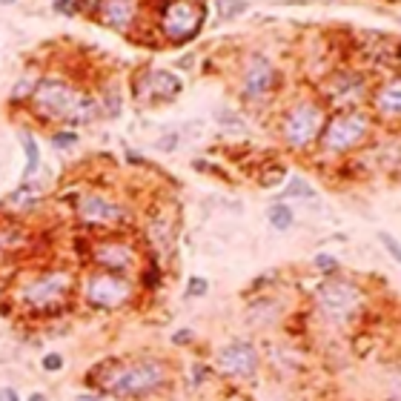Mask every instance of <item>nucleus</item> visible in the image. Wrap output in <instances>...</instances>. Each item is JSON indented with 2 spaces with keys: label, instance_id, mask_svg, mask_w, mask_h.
<instances>
[{
  "label": "nucleus",
  "instance_id": "nucleus-11",
  "mask_svg": "<svg viewBox=\"0 0 401 401\" xmlns=\"http://www.w3.org/2000/svg\"><path fill=\"white\" fill-rule=\"evenodd\" d=\"M92 261L98 267H104L106 272L126 275L135 267V252L121 241H101V244H95V249H92Z\"/></svg>",
  "mask_w": 401,
  "mask_h": 401
},
{
  "label": "nucleus",
  "instance_id": "nucleus-22",
  "mask_svg": "<svg viewBox=\"0 0 401 401\" xmlns=\"http://www.w3.org/2000/svg\"><path fill=\"white\" fill-rule=\"evenodd\" d=\"M52 144H55L58 149L75 147V144H78V132H75V129H63V132H55V135H52Z\"/></svg>",
  "mask_w": 401,
  "mask_h": 401
},
{
  "label": "nucleus",
  "instance_id": "nucleus-27",
  "mask_svg": "<svg viewBox=\"0 0 401 401\" xmlns=\"http://www.w3.org/2000/svg\"><path fill=\"white\" fill-rule=\"evenodd\" d=\"M379 241L387 247V252L395 258V261H398V258H401V247H398V241L393 238V235H387V232H379Z\"/></svg>",
  "mask_w": 401,
  "mask_h": 401
},
{
  "label": "nucleus",
  "instance_id": "nucleus-10",
  "mask_svg": "<svg viewBox=\"0 0 401 401\" xmlns=\"http://www.w3.org/2000/svg\"><path fill=\"white\" fill-rule=\"evenodd\" d=\"M278 86V72L264 55H252L244 72V98L247 101H261L264 95Z\"/></svg>",
  "mask_w": 401,
  "mask_h": 401
},
{
  "label": "nucleus",
  "instance_id": "nucleus-29",
  "mask_svg": "<svg viewBox=\"0 0 401 401\" xmlns=\"http://www.w3.org/2000/svg\"><path fill=\"white\" fill-rule=\"evenodd\" d=\"M0 401H23L15 387H0Z\"/></svg>",
  "mask_w": 401,
  "mask_h": 401
},
{
  "label": "nucleus",
  "instance_id": "nucleus-5",
  "mask_svg": "<svg viewBox=\"0 0 401 401\" xmlns=\"http://www.w3.org/2000/svg\"><path fill=\"white\" fill-rule=\"evenodd\" d=\"M135 295V287L126 275H115V272H92L83 284V298L89 306L95 310H117L126 306Z\"/></svg>",
  "mask_w": 401,
  "mask_h": 401
},
{
  "label": "nucleus",
  "instance_id": "nucleus-13",
  "mask_svg": "<svg viewBox=\"0 0 401 401\" xmlns=\"http://www.w3.org/2000/svg\"><path fill=\"white\" fill-rule=\"evenodd\" d=\"M135 12H138V6L135 3H121V0H109V3H101V20L106 23V26H112V29H129V23L135 20Z\"/></svg>",
  "mask_w": 401,
  "mask_h": 401
},
{
  "label": "nucleus",
  "instance_id": "nucleus-14",
  "mask_svg": "<svg viewBox=\"0 0 401 401\" xmlns=\"http://www.w3.org/2000/svg\"><path fill=\"white\" fill-rule=\"evenodd\" d=\"M147 95H155V98H175L178 92H181V81L172 75V72H149L147 75Z\"/></svg>",
  "mask_w": 401,
  "mask_h": 401
},
{
  "label": "nucleus",
  "instance_id": "nucleus-26",
  "mask_svg": "<svg viewBox=\"0 0 401 401\" xmlns=\"http://www.w3.org/2000/svg\"><path fill=\"white\" fill-rule=\"evenodd\" d=\"M316 267L321 270V272H327V275H333V272H338V261H336V258L333 255H316Z\"/></svg>",
  "mask_w": 401,
  "mask_h": 401
},
{
  "label": "nucleus",
  "instance_id": "nucleus-12",
  "mask_svg": "<svg viewBox=\"0 0 401 401\" xmlns=\"http://www.w3.org/2000/svg\"><path fill=\"white\" fill-rule=\"evenodd\" d=\"M78 215L89 224H115V221L124 218V209L117 204H112L109 198H104V195L89 193L78 201Z\"/></svg>",
  "mask_w": 401,
  "mask_h": 401
},
{
  "label": "nucleus",
  "instance_id": "nucleus-20",
  "mask_svg": "<svg viewBox=\"0 0 401 401\" xmlns=\"http://www.w3.org/2000/svg\"><path fill=\"white\" fill-rule=\"evenodd\" d=\"M206 290H209V281L201 275H193L190 284H186V298H201V295H206Z\"/></svg>",
  "mask_w": 401,
  "mask_h": 401
},
{
  "label": "nucleus",
  "instance_id": "nucleus-1",
  "mask_svg": "<svg viewBox=\"0 0 401 401\" xmlns=\"http://www.w3.org/2000/svg\"><path fill=\"white\" fill-rule=\"evenodd\" d=\"M89 375V384L98 387V395L117 401H140L161 393L170 384V364L158 356H126L98 364Z\"/></svg>",
  "mask_w": 401,
  "mask_h": 401
},
{
  "label": "nucleus",
  "instance_id": "nucleus-17",
  "mask_svg": "<svg viewBox=\"0 0 401 401\" xmlns=\"http://www.w3.org/2000/svg\"><path fill=\"white\" fill-rule=\"evenodd\" d=\"M267 218H270V224H272L278 232H287V229L293 227V221H295L293 209H290L287 204H272L270 212H267Z\"/></svg>",
  "mask_w": 401,
  "mask_h": 401
},
{
  "label": "nucleus",
  "instance_id": "nucleus-23",
  "mask_svg": "<svg viewBox=\"0 0 401 401\" xmlns=\"http://www.w3.org/2000/svg\"><path fill=\"white\" fill-rule=\"evenodd\" d=\"M40 367L46 370V373H60L63 370V356H60V352H46V356L40 359Z\"/></svg>",
  "mask_w": 401,
  "mask_h": 401
},
{
  "label": "nucleus",
  "instance_id": "nucleus-30",
  "mask_svg": "<svg viewBox=\"0 0 401 401\" xmlns=\"http://www.w3.org/2000/svg\"><path fill=\"white\" fill-rule=\"evenodd\" d=\"M158 149H167V152H172L175 149V135H170V138H163L161 144H158Z\"/></svg>",
  "mask_w": 401,
  "mask_h": 401
},
{
  "label": "nucleus",
  "instance_id": "nucleus-25",
  "mask_svg": "<svg viewBox=\"0 0 401 401\" xmlns=\"http://www.w3.org/2000/svg\"><path fill=\"white\" fill-rule=\"evenodd\" d=\"M175 347H186V344H193L195 341V329L193 327H181V329H175L172 333V338H170Z\"/></svg>",
  "mask_w": 401,
  "mask_h": 401
},
{
  "label": "nucleus",
  "instance_id": "nucleus-28",
  "mask_svg": "<svg viewBox=\"0 0 401 401\" xmlns=\"http://www.w3.org/2000/svg\"><path fill=\"white\" fill-rule=\"evenodd\" d=\"M52 9L60 12V15H78V12H81V3H72V0H55Z\"/></svg>",
  "mask_w": 401,
  "mask_h": 401
},
{
  "label": "nucleus",
  "instance_id": "nucleus-2",
  "mask_svg": "<svg viewBox=\"0 0 401 401\" xmlns=\"http://www.w3.org/2000/svg\"><path fill=\"white\" fill-rule=\"evenodd\" d=\"M32 106L43 121H63L69 126L89 124L95 117V104L78 95L75 86H69L60 78H43L32 92Z\"/></svg>",
  "mask_w": 401,
  "mask_h": 401
},
{
  "label": "nucleus",
  "instance_id": "nucleus-24",
  "mask_svg": "<svg viewBox=\"0 0 401 401\" xmlns=\"http://www.w3.org/2000/svg\"><path fill=\"white\" fill-rule=\"evenodd\" d=\"M215 6H218V15H221L224 20H232V17L244 15L249 3H215Z\"/></svg>",
  "mask_w": 401,
  "mask_h": 401
},
{
  "label": "nucleus",
  "instance_id": "nucleus-31",
  "mask_svg": "<svg viewBox=\"0 0 401 401\" xmlns=\"http://www.w3.org/2000/svg\"><path fill=\"white\" fill-rule=\"evenodd\" d=\"M26 401H49V395H46V393H29Z\"/></svg>",
  "mask_w": 401,
  "mask_h": 401
},
{
  "label": "nucleus",
  "instance_id": "nucleus-15",
  "mask_svg": "<svg viewBox=\"0 0 401 401\" xmlns=\"http://www.w3.org/2000/svg\"><path fill=\"white\" fill-rule=\"evenodd\" d=\"M17 138H20L23 155H26V170H23V181H29V178H35V172L40 170V149H38V140L32 138V132L23 129Z\"/></svg>",
  "mask_w": 401,
  "mask_h": 401
},
{
  "label": "nucleus",
  "instance_id": "nucleus-3",
  "mask_svg": "<svg viewBox=\"0 0 401 401\" xmlns=\"http://www.w3.org/2000/svg\"><path fill=\"white\" fill-rule=\"evenodd\" d=\"M316 301H318V310L324 313V318L336 321V324H347L361 310L364 295H361L359 284L344 281V278H333V281H324L321 284Z\"/></svg>",
  "mask_w": 401,
  "mask_h": 401
},
{
  "label": "nucleus",
  "instance_id": "nucleus-21",
  "mask_svg": "<svg viewBox=\"0 0 401 401\" xmlns=\"http://www.w3.org/2000/svg\"><path fill=\"white\" fill-rule=\"evenodd\" d=\"M284 178H287V170H284V167H275V170L267 172V175H258V186H264V190H270V186H278Z\"/></svg>",
  "mask_w": 401,
  "mask_h": 401
},
{
  "label": "nucleus",
  "instance_id": "nucleus-8",
  "mask_svg": "<svg viewBox=\"0 0 401 401\" xmlns=\"http://www.w3.org/2000/svg\"><path fill=\"white\" fill-rule=\"evenodd\" d=\"M367 132H370V121L364 115H338L324 126L321 144H324V149L344 152V149L359 147L367 138Z\"/></svg>",
  "mask_w": 401,
  "mask_h": 401
},
{
  "label": "nucleus",
  "instance_id": "nucleus-7",
  "mask_svg": "<svg viewBox=\"0 0 401 401\" xmlns=\"http://www.w3.org/2000/svg\"><path fill=\"white\" fill-rule=\"evenodd\" d=\"M321 126H324L321 106L313 101H301L284 115V140L293 149H304L321 135Z\"/></svg>",
  "mask_w": 401,
  "mask_h": 401
},
{
  "label": "nucleus",
  "instance_id": "nucleus-16",
  "mask_svg": "<svg viewBox=\"0 0 401 401\" xmlns=\"http://www.w3.org/2000/svg\"><path fill=\"white\" fill-rule=\"evenodd\" d=\"M379 109L387 112V115H398V109H401V86H398V78L390 81V83L382 89V95H379Z\"/></svg>",
  "mask_w": 401,
  "mask_h": 401
},
{
  "label": "nucleus",
  "instance_id": "nucleus-18",
  "mask_svg": "<svg viewBox=\"0 0 401 401\" xmlns=\"http://www.w3.org/2000/svg\"><path fill=\"white\" fill-rule=\"evenodd\" d=\"M35 92V78H29V72L20 78V83L15 86V92H12V104H20V101H26L29 95Z\"/></svg>",
  "mask_w": 401,
  "mask_h": 401
},
{
  "label": "nucleus",
  "instance_id": "nucleus-6",
  "mask_svg": "<svg viewBox=\"0 0 401 401\" xmlns=\"http://www.w3.org/2000/svg\"><path fill=\"white\" fill-rule=\"evenodd\" d=\"M204 20H206V3H186V0H178V3L163 6L161 29L175 46H183L193 38H198Z\"/></svg>",
  "mask_w": 401,
  "mask_h": 401
},
{
  "label": "nucleus",
  "instance_id": "nucleus-19",
  "mask_svg": "<svg viewBox=\"0 0 401 401\" xmlns=\"http://www.w3.org/2000/svg\"><path fill=\"white\" fill-rule=\"evenodd\" d=\"M281 198H313V190H310V183H306V181L295 178V181L290 183V190L281 193Z\"/></svg>",
  "mask_w": 401,
  "mask_h": 401
},
{
  "label": "nucleus",
  "instance_id": "nucleus-9",
  "mask_svg": "<svg viewBox=\"0 0 401 401\" xmlns=\"http://www.w3.org/2000/svg\"><path fill=\"white\" fill-rule=\"evenodd\" d=\"M218 370L229 379H252L258 373V364H261V356H258V347L247 338H235L227 347L218 350Z\"/></svg>",
  "mask_w": 401,
  "mask_h": 401
},
{
  "label": "nucleus",
  "instance_id": "nucleus-4",
  "mask_svg": "<svg viewBox=\"0 0 401 401\" xmlns=\"http://www.w3.org/2000/svg\"><path fill=\"white\" fill-rule=\"evenodd\" d=\"M69 293H72V275L63 270H52V272L32 278L29 284H23L20 298H23V306H29V310L49 313L52 306L66 301Z\"/></svg>",
  "mask_w": 401,
  "mask_h": 401
}]
</instances>
